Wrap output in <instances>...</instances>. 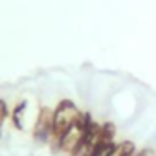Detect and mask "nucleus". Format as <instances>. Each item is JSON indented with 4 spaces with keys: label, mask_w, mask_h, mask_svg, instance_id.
Masks as SVG:
<instances>
[{
    "label": "nucleus",
    "mask_w": 156,
    "mask_h": 156,
    "mask_svg": "<svg viewBox=\"0 0 156 156\" xmlns=\"http://www.w3.org/2000/svg\"><path fill=\"white\" fill-rule=\"evenodd\" d=\"M9 116V108H8V103L4 101V99H0V129H2V125H4V121H6V118Z\"/></svg>",
    "instance_id": "nucleus-8"
},
{
    "label": "nucleus",
    "mask_w": 156,
    "mask_h": 156,
    "mask_svg": "<svg viewBox=\"0 0 156 156\" xmlns=\"http://www.w3.org/2000/svg\"><path fill=\"white\" fill-rule=\"evenodd\" d=\"M26 105H28L26 101H19L17 107H15L13 112H11V121H13V127H15L17 130H22V129H24V125H22V112H24Z\"/></svg>",
    "instance_id": "nucleus-6"
},
{
    "label": "nucleus",
    "mask_w": 156,
    "mask_h": 156,
    "mask_svg": "<svg viewBox=\"0 0 156 156\" xmlns=\"http://www.w3.org/2000/svg\"><path fill=\"white\" fill-rule=\"evenodd\" d=\"M99 140H101V125L92 121L87 127L83 140L79 141V145H77V149L73 151L72 156H92V152H94L96 145L99 143Z\"/></svg>",
    "instance_id": "nucleus-2"
},
{
    "label": "nucleus",
    "mask_w": 156,
    "mask_h": 156,
    "mask_svg": "<svg viewBox=\"0 0 156 156\" xmlns=\"http://www.w3.org/2000/svg\"><path fill=\"white\" fill-rule=\"evenodd\" d=\"M152 152L151 151H141V152H138V154H134V156H151Z\"/></svg>",
    "instance_id": "nucleus-9"
},
{
    "label": "nucleus",
    "mask_w": 156,
    "mask_h": 156,
    "mask_svg": "<svg viewBox=\"0 0 156 156\" xmlns=\"http://www.w3.org/2000/svg\"><path fill=\"white\" fill-rule=\"evenodd\" d=\"M79 110L70 99H62L57 108L53 110V121H51V140H53V149H57V143L61 136L77 121L79 118Z\"/></svg>",
    "instance_id": "nucleus-1"
},
{
    "label": "nucleus",
    "mask_w": 156,
    "mask_h": 156,
    "mask_svg": "<svg viewBox=\"0 0 156 156\" xmlns=\"http://www.w3.org/2000/svg\"><path fill=\"white\" fill-rule=\"evenodd\" d=\"M136 154V147L132 141H121L114 147L112 156H134Z\"/></svg>",
    "instance_id": "nucleus-7"
},
{
    "label": "nucleus",
    "mask_w": 156,
    "mask_h": 156,
    "mask_svg": "<svg viewBox=\"0 0 156 156\" xmlns=\"http://www.w3.org/2000/svg\"><path fill=\"white\" fill-rule=\"evenodd\" d=\"M114 147H116L114 140H107V138H103V136H101V140H99V143L96 145V149H94L92 156H112Z\"/></svg>",
    "instance_id": "nucleus-5"
},
{
    "label": "nucleus",
    "mask_w": 156,
    "mask_h": 156,
    "mask_svg": "<svg viewBox=\"0 0 156 156\" xmlns=\"http://www.w3.org/2000/svg\"><path fill=\"white\" fill-rule=\"evenodd\" d=\"M85 127H81L79 123H73L62 136H61V140H59V143H57V151H62V152H68V154H73V151L77 149V145H79V141L83 140V136H85Z\"/></svg>",
    "instance_id": "nucleus-3"
},
{
    "label": "nucleus",
    "mask_w": 156,
    "mask_h": 156,
    "mask_svg": "<svg viewBox=\"0 0 156 156\" xmlns=\"http://www.w3.org/2000/svg\"><path fill=\"white\" fill-rule=\"evenodd\" d=\"M51 121H53V112L50 108H41L39 119L33 129V138L39 143H46L51 138Z\"/></svg>",
    "instance_id": "nucleus-4"
}]
</instances>
